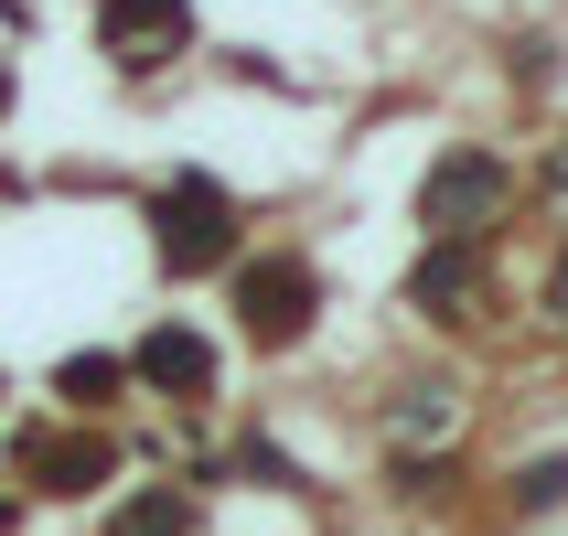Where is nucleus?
Returning <instances> with one entry per match:
<instances>
[{"label": "nucleus", "instance_id": "nucleus-1", "mask_svg": "<svg viewBox=\"0 0 568 536\" xmlns=\"http://www.w3.org/2000/svg\"><path fill=\"white\" fill-rule=\"evenodd\" d=\"M151 215H161V257H172V269H204V257L225 247V193H215V183H183V193H161Z\"/></svg>", "mask_w": 568, "mask_h": 536}, {"label": "nucleus", "instance_id": "nucleus-2", "mask_svg": "<svg viewBox=\"0 0 568 536\" xmlns=\"http://www.w3.org/2000/svg\"><path fill=\"white\" fill-rule=\"evenodd\" d=\"M418 204H429V225L473 236V215H494V204H505V172H494L483 151H462V161H440V172H429V193H418Z\"/></svg>", "mask_w": 568, "mask_h": 536}, {"label": "nucleus", "instance_id": "nucleus-3", "mask_svg": "<svg viewBox=\"0 0 568 536\" xmlns=\"http://www.w3.org/2000/svg\"><path fill=\"white\" fill-rule=\"evenodd\" d=\"M183 0H108V54L119 64H161L172 43H183Z\"/></svg>", "mask_w": 568, "mask_h": 536}, {"label": "nucleus", "instance_id": "nucleus-4", "mask_svg": "<svg viewBox=\"0 0 568 536\" xmlns=\"http://www.w3.org/2000/svg\"><path fill=\"white\" fill-rule=\"evenodd\" d=\"M301 301H312V280H301L290 257L247 269V322H257V333H290V322H301Z\"/></svg>", "mask_w": 568, "mask_h": 536}, {"label": "nucleus", "instance_id": "nucleus-5", "mask_svg": "<svg viewBox=\"0 0 568 536\" xmlns=\"http://www.w3.org/2000/svg\"><path fill=\"white\" fill-rule=\"evenodd\" d=\"M140 365H151L161 386H172V376L193 386V376H204V344H193V333H151V344H140Z\"/></svg>", "mask_w": 568, "mask_h": 536}, {"label": "nucleus", "instance_id": "nucleus-6", "mask_svg": "<svg viewBox=\"0 0 568 536\" xmlns=\"http://www.w3.org/2000/svg\"><path fill=\"white\" fill-rule=\"evenodd\" d=\"M119 536H183V505H172V494H151V505L119 515Z\"/></svg>", "mask_w": 568, "mask_h": 536}, {"label": "nucleus", "instance_id": "nucleus-7", "mask_svg": "<svg viewBox=\"0 0 568 536\" xmlns=\"http://www.w3.org/2000/svg\"><path fill=\"white\" fill-rule=\"evenodd\" d=\"M558 301H568V280H558Z\"/></svg>", "mask_w": 568, "mask_h": 536}]
</instances>
